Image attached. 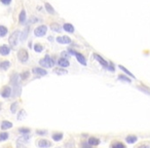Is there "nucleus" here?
<instances>
[{
  "label": "nucleus",
  "instance_id": "obj_1",
  "mask_svg": "<svg viewBox=\"0 0 150 148\" xmlns=\"http://www.w3.org/2000/svg\"><path fill=\"white\" fill-rule=\"evenodd\" d=\"M11 83L13 85V97H19L21 95V91H22V87H21V84H20V79H19V75L17 73H13L11 75Z\"/></svg>",
  "mask_w": 150,
  "mask_h": 148
},
{
  "label": "nucleus",
  "instance_id": "obj_2",
  "mask_svg": "<svg viewBox=\"0 0 150 148\" xmlns=\"http://www.w3.org/2000/svg\"><path fill=\"white\" fill-rule=\"evenodd\" d=\"M39 64H40L41 66L45 67V68H51V67L55 65V61H53L49 56H46L44 57L42 60L39 61Z\"/></svg>",
  "mask_w": 150,
  "mask_h": 148
},
{
  "label": "nucleus",
  "instance_id": "obj_3",
  "mask_svg": "<svg viewBox=\"0 0 150 148\" xmlns=\"http://www.w3.org/2000/svg\"><path fill=\"white\" fill-rule=\"evenodd\" d=\"M68 51H69V53H70L71 55H74V56L76 57L77 61H78L79 63H80V64L83 65V66H87V60H85V58H84V57L82 56L81 54H79V53H76V51H72L71 49H69Z\"/></svg>",
  "mask_w": 150,
  "mask_h": 148
},
{
  "label": "nucleus",
  "instance_id": "obj_4",
  "mask_svg": "<svg viewBox=\"0 0 150 148\" xmlns=\"http://www.w3.org/2000/svg\"><path fill=\"white\" fill-rule=\"evenodd\" d=\"M19 34H20V32H19L18 30L15 31L11 35H10L9 39H8V42H9L10 46H13V47H15L17 44H18V37H19Z\"/></svg>",
  "mask_w": 150,
  "mask_h": 148
},
{
  "label": "nucleus",
  "instance_id": "obj_5",
  "mask_svg": "<svg viewBox=\"0 0 150 148\" xmlns=\"http://www.w3.org/2000/svg\"><path fill=\"white\" fill-rule=\"evenodd\" d=\"M46 31H47V27L46 26H39L34 30V34L37 37H42V36L45 35Z\"/></svg>",
  "mask_w": 150,
  "mask_h": 148
},
{
  "label": "nucleus",
  "instance_id": "obj_6",
  "mask_svg": "<svg viewBox=\"0 0 150 148\" xmlns=\"http://www.w3.org/2000/svg\"><path fill=\"white\" fill-rule=\"evenodd\" d=\"M18 58L22 63H26V62L28 61V53L26 49H21L20 51L18 53Z\"/></svg>",
  "mask_w": 150,
  "mask_h": 148
},
{
  "label": "nucleus",
  "instance_id": "obj_7",
  "mask_svg": "<svg viewBox=\"0 0 150 148\" xmlns=\"http://www.w3.org/2000/svg\"><path fill=\"white\" fill-rule=\"evenodd\" d=\"M53 145L51 142H49V140H46V139H39L37 141V146L39 148H49Z\"/></svg>",
  "mask_w": 150,
  "mask_h": 148
},
{
  "label": "nucleus",
  "instance_id": "obj_8",
  "mask_svg": "<svg viewBox=\"0 0 150 148\" xmlns=\"http://www.w3.org/2000/svg\"><path fill=\"white\" fill-rule=\"evenodd\" d=\"M10 96H11V89L6 85V87H3L2 91H1V97L4 98V99H7Z\"/></svg>",
  "mask_w": 150,
  "mask_h": 148
},
{
  "label": "nucleus",
  "instance_id": "obj_9",
  "mask_svg": "<svg viewBox=\"0 0 150 148\" xmlns=\"http://www.w3.org/2000/svg\"><path fill=\"white\" fill-rule=\"evenodd\" d=\"M57 41L62 44H69L71 42V39L68 36H60V37H57Z\"/></svg>",
  "mask_w": 150,
  "mask_h": 148
},
{
  "label": "nucleus",
  "instance_id": "obj_10",
  "mask_svg": "<svg viewBox=\"0 0 150 148\" xmlns=\"http://www.w3.org/2000/svg\"><path fill=\"white\" fill-rule=\"evenodd\" d=\"M33 73L36 74V75H39V76H45L46 74H47V72H46V70H44V69H42V68H40V67H38V68H34Z\"/></svg>",
  "mask_w": 150,
  "mask_h": 148
},
{
  "label": "nucleus",
  "instance_id": "obj_11",
  "mask_svg": "<svg viewBox=\"0 0 150 148\" xmlns=\"http://www.w3.org/2000/svg\"><path fill=\"white\" fill-rule=\"evenodd\" d=\"M9 53H10L9 46L5 45V44L0 46V55H2V56H7Z\"/></svg>",
  "mask_w": 150,
  "mask_h": 148
},
{
  "label": "nucleus",
  "instance_id": "obj_12",
  "mask_svg": "<svg viewBox=\"0 0 150 148\" xmlns=\"http://www.w3.org/2000/svg\"><path fill=\"white\" fill-rule=\"evenodd\" d=\"M94 57H95V59L97 60V61L99 62L100 64L103 65V66H104L105 68H108V66H109V65H108V63H107V62L105 61V60L103 59V58H102L101 56H99V55H97V54H95Z\"/></svg>",
  "mask_w": 150,
  "mask_h": 148
},
{
  "label": "nucleus",
  "instance_id": "obj_13",
  "mask_svg": "<svg viewBox=\"0 0 150 148\" xmlns=\"http://www.w3.org/2000/svg\"><path fill=\"white\" fill-rule=\"evenodd\" d=\"M58 65L60 67H62V68H67V67H69L70 63H69V61L67 59H65V58H62V59H60L58 61Z\"/></svg>",
  "mask_w": 150,
  "mask_h": 148
},
{
  "label": "nucleus",
  "instance_id": "obj_14",
  "mask_svg": "<svg viewBox=\"0 0 150 148\" xmlns=\"http://www.w3.org/2000/svg\"><path fill=\"white\" fill-rule=\"evenodd\" d=\"M87 143L91 146H97L100 144V140L98 138H95V137H89L87 139Z\"/></svg>",
  "mask_w": 150,
  "mask_h": 148
},
{
  "label": "nucleus",
  "instance_id": "obj_15",
  "mask_svg": "<svg viewBox=\"0 0 150 148\" xmlns=\"http://www.w3.org/2000/svg\"><path fill=\"white\" fill-rule=\"evenodd\" d=\"M110 148H127L125 145L120 141H113L110 145Z\"/></svg>",
  "mask_w": 150,
  "mask_h": 148
},
{
  "label": "nucleus",
  "instance_id": "obj_16",
  "mask_svg": "<svg viewBox=\"0 0 150 148\" xmlns=\"http://www.w3.org/2000/svg\"><path fill=\"white\" fill-rule=\"evenodd\" d=\"M11 128H13V123H10V121H6V120L2 121L1 125H0V129H1V130H8V129H11Z\"/></svg>",
  "mask_w": 150,
  "mask_h": 148
},
{
  "label": "nucleus",
  "instance_id": "obj_17",
  "mask_svg": "<svg viewBox=\"0 0 150 148\" xmlns=\"http://www.w3.org/2000/svg\"><path fill=\"white\" fill-rule=\"evenodd\" d=\"M51 137H53V140H55V141H61L64 137V134L60 133V132H56V133L53 134Z\"/></svg>",
  "mask_w": 150,
  "mask_h": 148
},
{
  "label": "nucleus",
  "instance_id": "obj_18",
  "mask_svg": "<svg viewBox=\"0 0 150 148\" xmlns=\"http://www.w3.org/2000/svg\"><path fill=\"white\" fill-rule=\"evenodd\" d=\"M137 140H138L137 136H135V135H129L127 138H125V141L130 144L135 143V142H137Z\"/></svg>",
  "mask_w": 150,
  "mask_h": 148
},
{
  "label": "nucleus",
  "instance_id": "obj_19",
  "mask_svg": "<svg viewBox=\"0 0 150 148\" xmlns=\"http://www.w3.org/2000/svg\"><path fill=\"white\" fill-rule=\"evenodd\" d=\"M63 28H64V30L69 32V33H73L74 32V27L71 24H64Z\"/></svg>",
  "mask_w": 150,
  "mask_h": 148
},
{
  "label": "nucleus",
  "instance_id": "obj_20",
  "mask_svg": "<svg viewBox=\"0 0 150 148\" xmlns=\"http://www.w3.org/2000/svg\"><path fill=\"white\" fill-rule=\"evenodd\" d=\"M28 32H29V25H27V27H26L25 30H24L23 33H22V36H21V40H22V41L26 40L27 36H28Z\"/></svg>",
  "mask_w": 150,
  "mask_h": 148
},
{
  "label": "nucleus",
  "instance_id": "obj_21",
  "mask_svg": "<svg viewBox=\"0 0 150 148\" xmlns=\"http://www.w3.org/2000/svg\"><path fill=\"white\" fill-rule=\"evenodd\" d=\"M9 65H10V63L8 61H3L0 63V68L2 70H7L8 68H9Z\"/></svg>",
  "mask_w": 150,
  "mask_h": 148
},
{
  "label": "nucleus",
  "instance_id": "obj_22",
  "mask_svg": "<svg viewBox=\"0 0 150 148\" xmlns=\"http://www.w3.org/2000/svg\"><path fill=\"white\" fill-rule=\"evenodd\" d=\"M26 22V11L25 9H23L21 11V15H20V24H25Z\"/></svg>",
  "mask_w": 150,
  "mask_h": 148
},
{
  "label": "nucleus",
  "instance_id": "obj_23",
  "mask_svg": "<svg viewBox=\"0 0 150 148\" xmlns=\"http://www.w3.org/2000/svg\"><path fill=\"white\" fill-rule=\"evenodd\" d=\"M8 30L6 27H4V26H0V37H3V36H5L6 34H7Z\"/></svg>",
  "mask_w": 150,
  "mask_h": 148
},
{
  "label": "nucleus",
  "instance_id": "obj_24",
  "mask_svg": "<svg viewBox=\"0 0 150 148\" xmlns=\"http://www.w3.org/2000/svg\"><path fill=\"white\" fill-rule=\"evenodd\" d=\"M7 139H8L7 132H2V133H0V142H3V141L7 140Z\"/></svg>",
  "mask_w": 150,
  "mask_h": 148
},
{
  "label": "nucleus",
  "instance_id": "obj_25",
  "mask_svg": "<svg viewBox=\"0 0 150 148\" xmlns=\"http://www.w3.org/2000/svg\"><path fill=\"white\" fill-rule=\"evenodd\" d=\"M137 148H150V142H142L138 145Z\"/></svg>",
  "mask_w": 150,
  "mask_h": 148
},
{
  "label": "nucleus",
  "instance_id": "obj_26",
  "mask_svg": "<svg viewBox=\"0 0 150 148\" xmlns=\"http://www.w3.org/2000/svg\"><path fill=\"white\" fill-rule=\"evenodd\" d=\"M45 8H46V10H47V13H51V15H53V13H55V9L51 7V5L49 4V3H45Z\"/></svg>",
  "mask_w": 150,
  "mask_h": 148
},
{
  "label": "nucleus",
  "instance_id": "obj_27",
  "mask_svg": "<svg viewBox=\"0 0 150 148\" xmlns=\"http://www.w3.org/2000/svg\"><path fill=\"white\" fill-rule=\"evenodd\" d=\"M34 49H35V51H37V53H40V51H42V49H43V46L41 45L40 43H36L35 46H34Z\"/></svg>",
  "mask_w": 150,
  "mask_h": 148
},
{
  "label": "nucleus",
  "instance_id": "obj_28",
  "mask_svg": "<svg viewBox=\"0 0 150 148\" xmlns=\"http://www.w3.org/2000/svg\"><path fill=\"white\" fill-rule=\"evenodd\" d=\"M19 132H20L21 134H23V135H28V134L30 133L31 131H30V129L23 128V129H20V130H19Z\"/></svg>",
  "mask_w": 150,
  "mask_h": 148
},
{
  "label": "nucleus",
  "instance_id": "obj_29",
  "mask_svg": "<svg viewBox=\"0 0 150 148\" xmlns=\"http://www.w3.org/2000/svg\"><path fill=\"white\" fill-rule=\"evenodd\" d=\"M18 106H19V103H13V105H11V108H10V111L13 113H15V111L18 110Z\"/></svg>",
  "mask_w": 150,
  "mask_h": 148
},
{
  "label": "nucleus",
  "instance_id": "obj_30",
  "mask_svg": "<svg viewBox=\"0 0 150 148\" xmlns=\"http://www.w3.org/2000/svg\"><path fill=\"white\" fill-rule=\"evenodd\" d=\"M29 75H30V73H29V71H25L22 73V75H21V79L22 80H25V79H27L29 77Z\"/></svg>",
  "mask_w": 150,
  "mask_h": 148
},
{
  "label": "nucleus",
  "instance_id": "obj_31",
  "mask_svg": "<svg viewBox=\"0 0 150 148\" xmlns=\"http://www.w3.org/2000/svg\"><path fill=\"white\" fill-rule=\"evenodd\" d=\"M53 72L57 74H60V75H63V74H67V71H65V70H62V69H59V68H57V69L53 70Z\"/></svg>",
  "mask_w": 150,
  "mask_h": 148
},
{
  "label": "nucleus",
  "instance_id": "obj_32",
  "mask_svg": "<svg viewBox=\"0 0 150 148\" xmlns=\"http://www.w3.org/2000/svg\"><path fill=\"white\" fill-rule=\"evenodd\" d=\"M51 28L53 29V31H57V32H60V27H59L58 24H53V25H51Z\"/></svg>",
  "mask_w": 150,
  "mask_h": 148
},
{
  "label": "nucleus",
  "instance_id": "obj_33",
  "mask_svg": "<svg viewBox=\"0 0 150 148\" xmlns=\"http://www.w3.org/2000/svg\"><path fill=\"white\" fill-rule=\"evenodd\" d=\"M118 79H119V80H123V81H127V82H131V79L123 76V75H119V76H118Z\"/></svg>",
  "mask_w": 150,
  "mask_h": 148
},
{
  "label": "nucleus",
  "instance_id": "obj_34",
  "mask_svg": "<svg viewBox=\"0 0 150 148\" xmlns=\"http://www.w3.org/2000/svg\"><path fill=\"white\" fill-rule=\"evenodd\" d=\"M81 148H93V146H91L89 143H87V141H85V142H82Z\"/></svg>",
  "mask_w": 150,
  "mask_h": 148
},
{
  "label": "nucleus",
  "instance_id": "obj_35",
  "mask_svg": "<svg viewBox=\"0 0 150 148\" xmlns=\"http://www.w3.org/2000/svg\"><path fill=\"white\" fill-rule=\"evenodd\" d=\"M25 114H26L25 111H24V110H21L20 113H19L18 119H22V118H23V117H25Z\"/></svg>",
  "mask_w": 150,
  "mask_h": 148
},
{
  "label": "nucleus",
  "instance_id": "obj_36",
  "mask_svg": "<svg viewBox=\"0 0 150 148\" xmlns=\"http://www.w3.org/2000/svg\"><path fill=\"white\" fill-rule=\"evenodd\" d=\"M119 68H120V69H121V70H122V71H125V73H127V75H130V76L134 77V75H133V74H132V73H131V72H130V71H127V69H125V67H122V66H119Z\"/></svg>",
  "mask_w": 150,
  "mask_h": 148
},
{
  "label": "nucleus",
  "instance_id": "obj_37",
  "mask_svg": "<svg viewBox=\"0 0 150 148\" xmlns=\"http://www.w3.org/2000/svg\"><path fill=\"white\" fill-rule=\"evenodd\" d=\"M37 134H38V135H46L47 132H46V131H37Z\"/></svg>",
  "mask_w": 150,
  "mask_h": 148
},
{
  "label": "nucleus",
  "instance_id": "obj_38",
  "mask_svg": "<svg viewBox=\"0 0 150 148\" xmlns=\"http://www.w3.org/2000/svg\"><path fill=\"white\" fill-rule=\"evenodd\" d=\"M0 1H1V2L3 3V4H9L10 2H11V0H0Z\"/></svg>",
  "mask_w": 150,
  "mask_h": 148
},
{
  "label": "nucleus",
  "instance_id": "obj_39",
  "mask_svg": "<svg viewBox=\"0 0 150 148\" xmlns=\"http://www.w3.org/2000/svg\"><path fill=\"white\" fill-rule=\"evenodd\" d=\"M0 110H1V104H0Z\"/></svg>",
  "mask_w": 150,
  "mask_h": 148
},
{
  "label": "nucleus",
  "instance_id": "obj_40",
  "mask_svg": "<svg viewBox=\"0 0 150 148\" xmlns=\"http://www.w3.org/2000/svg\"><path fill=\"white\" fill-rule=\"evenodd\" d=\"M57 148H61V147H57Z\"/></svg>",
  "mask_w": 150,
  "mask_h": 148
}]
</instances>
